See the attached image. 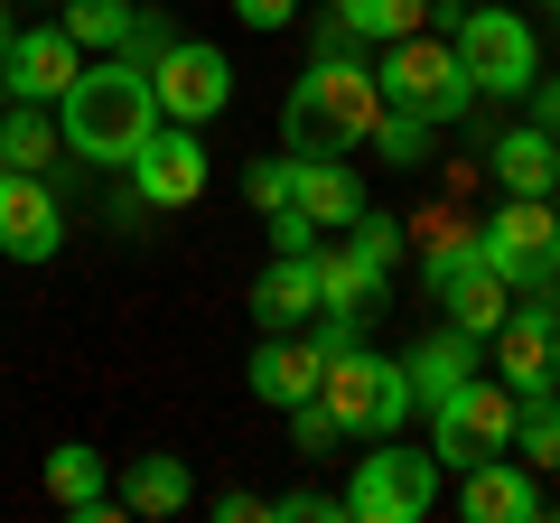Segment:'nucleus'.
<instances>
[{"label":"nucleus","instance_id":"nucleus-1","mask_svg":"<svg viewBox=\"0 0 560 523\" xmlns=\"http://www.w3.org/2000/svg\"><path fill=\"white\" fill-rule=\"evenodd\" d=\"M160 131V94H150V66L140 57H84L75 84L57 94V141L84 168H131V150Z\"/></svg>","mask_w":560,"mask_h":523},{"label":"nucleus","instance_id":"nucleus-2","mask_svg":"<svg viewBox=\"0 0 560 523\" xmlns=\"http://www.w3.org/2000/svg\"><path fill=\"white\" fill-rule=\"evenodd\" d=\"M374 113H383L374 57H364V66L308 57V75L290 84V103H280V141H290V160H346V150H364Z\"/></svg>","mask_w":560,"mask_h":523},{"label":"nucleus","instance_id":"nucleus-3","mask_svg":"<svg viewBox=\"0 0 560 523\" xmlns=\"http://www.w3.org/2000/svg\"><path fill=\"white\" fill-rule=\"evenodd\" d=\"M374 94H383V113H411V121H430V131H440V121H467L477 84H467V66H458V47H448V38L411 28V38H383Z\"/></svg>","mask_w":560,"mask_h":523},{"label":"nucleus","instance_id":"nucleus-4","mask_svg":"<svg viewBox=\"0 0 560 523\" xmlns=\"http://www.w3.org/2000/svg\"><path fill=\"white\" fill-rule=\"evenodd\" d=\"M318 403H327V421L346 430V440H393L401 421H411V374H401V356H374V346H346V356H327L318 364Z\"/></svg>","mask_w":560,"mask_h":523},{"label":"nucleus","instance_id":"nucleus-5","mask_svg":"<svg viewBox=\"0 0 560 523\" xmlns=\"http://www.w3.org/2000/svg\"><path fill=\"white\" fill-rule=\"evenodd\" d=\"M448 47H458L467 84L495 94V103H514V94H533V84H541V28L523 20V10H504V0L458 10V20H448Z\"/></svg>","mask_w":560,"mask_h":523},{"label":"nucleus","instance_id":"nucleus-6","mask_svg":"<svg viewBox=\"0 0 560 523\" xmlns=\"http://www.w3.org/2000/svg\"><path fill=\"white\" fill-rule=\"evenodd\" d=\"M440 477L448 467L430 449H401V430L393 440H364L355 477H346V523H420L440 504Z\"/></svg>","mask_w":560,"mask_h":523},{"label":"nucleus","instance_id":"nucleus-7","mask_svg":"<svg viewBox=\"0 0 560 523\" xmlns=\"http://www.w3.org/2000/svg\"><path fill=\"white\" fill-rule=\"evenodd\" d=\"M514 383H486V374H467L448 403H430V458L440 467H467V458H495V449H514Z\"/></svg>","mask_w":560,"mask_h":523},{"label":"nucleus","instance_id":"nucleus-8","mask_svg":"<svg viewBox=\"0 0 560 523\" xmlns=\"http://www.w3.org/2000/svg\"><path fill=\"white\" fill-rule=\"evenodd\" d=\"M477 253H486V271H495L504 290H551V271H560L551 197H504L495 224H477Z\"/></svg>","mask_w":560,"mask_h":523},{"label":"nucleus","instance_id":"nucleus-9","mask_svg":"<svg viewBox=\"0 0 560 523\" xmlns=\"http://www.w3.org/2000/svg\"><path fill=\"white\" fill-rule=\"evenodd\" d=\"M495 374L514 383V403L560 393V309H551V290H514V309L495 327Z\"/></svg>","mask_w":560,"mask_h":523},{"label":"nucleus","instance_id":"nucleus-10","mask_svg":"<svg viewBox=\"0 0 560 523\" xmlns=\"http://www.w3.org/2000/svg\"><path fill=\"white\" fill-rule=\"evenodd\" d=\"M150 94H160V121H215L224 103H234V66H224V47L206 38H178L168 57H150Z\"/></svg>","mask_w":560,"mask_h":523},{"label":"nucleus","instance_id":"nucleus-11","mask_svg":"<svg viewBox=\"0 0 560 523\" xmlns=\"http://www.w3.org/2000/svg\"><path fill=\"white\" fill-rule=\"evenodd\" d=\"M121 178H131L140 206H197V197H206V141L187 131V121H160V131L131 150Z\"/></svg>","mask_w":560,"mask_h":523},{"label":"nucleus","instance_id":"nucleus-12","mask_svg":"<svg viewBox=\"0 0 560 523\" xmlns=\"http://www.w3.org/2000/svg\"><path fill=\"white\" fill-rule=\"evenodd\" d=\"M0 253L10 262H57L66 253V206L38 168H10L0 178Z\"/></svg>","mask_w":560,"mask_h":523},{"label":"nucleus","instance_id":"nucleus-13","mask_svg":"<svg viewBox=\"0 0 560 523\" xmlns=\"http://www.w3.org/2000/svg\"><path fill=\"white\" fill-rule=\"evenodd\" d=\"M75 66H84V47L66 38V20L20 28V38L0 47V84H10V103H57L66 84H75Z\"/></svg>","mask_w":560,"mask_h":523},{"label":"nucleus","instance_id":"nucleus-14","mask_svg":"<svg viewBox=\"0 0 560 523\" xmlns=\"http://www.w3.org/2000/svg\"><path fill=\"white\" fill-rule=\"evenodd\" d=\"M458 514L467 523H541V477L523 458H467L458 467Z\"/></svg>","mask_w":560,"mask_h":523},{"label":"nucleus","instance_id":"nucleus-15","mask_svg":"<svg viewBox=\"0 0 560 523\" xmlns=\"http://www.w3.org/2000/svg\"><path fill=\"white\" fill-rule=\"evenodd\" d=\"M477 364H486V337H477V327H430V337L401 356V374H411V403L430 411V403H448Z\"/></svg>","mask_w":560,"mask_h":523},{"label":"nucleus","instance_id":"nucleus-16","mask_svg":"<svg viewBox=\"0 0 560 523\" xmlns=\"http://www.w3.org/2000/svg\"><path fill=\"white\" fill-rule=\"evenodd\" d=\"M290 206H300L318 234H346L374 197H364V178H355L346 160H290Z\"/></svg>","mask_w":560,"mask_h":523},{"label":"nucleus","instance_id":"nucleus-17","mask_svg":"<svg viewBox=\"0 0 560 523\" xmlns=\"http://www.w3.org/2000/svg\"><path fill=\"white\" fill-rule=\"evenodd\" d=\"M47 504H57V514H75V523L121 514V504H113V467H103L84 440H57V449H47Z\"/></svg>","mask_w":560,"mask_h":523},{"label":"nucleus","instance_id":"nucleus-18","mask_svg":"<svg viewBox=\"0 0 560 523\" xmlns=\"http://www.w3.org/2000/svg\"><path fill=\"white\" fill-rule=\"evenodd\" d=\"M253 318H261V337L308 327V318H318V262H308V253H271V271L253 281Z\"/></svg>","mask_w":560,"mask_h":523},{"label":"nucleus","instance_id":"nucleus-19","mask_svg":"<svg viewBox=\"0 0 560 523\" xmlns=\"http://www.w3.org/2000/svg\"><path fill=\"white\" fill-rule=\"evenodd\" d=\"M486 168L504 178V197H560V131L523 121V131H504V141L486 150Z\"/></svg>","mask_w":560,"mask_h":523},{"label":"nucleus","instance_id":"nucleus-20","mask_svg":"<svg viewBox=\"0 0 560 523\" xmlns=\"http://www.w3.org/2000/svg\"><path fill=\"white\" fill-rule=\"evenodd\" d=\"M308 262H318V309H346V318H364V309L383 300V281H393L355 234H346V243H318Z\"/></svg>","mask_w":560,"mask_h":523},{"label":"nucleus","instance_id":"nucleus-21","mask_svg":"<svg viewBox=\"0 0 560 523\" xmlns=\"http://www.w3.org/2000/svg\"><path fill=\"white\" fill-rule=\"evenodd\" d=\"M243 383H253V403L290 411V403H308V393H318V356H308V337H261L253 364H243Z\"/></svg>","mask_w":560,"mask_h":523},{"label":"nucleus","instance_id":"nucleus-22","mask_svg":"<svg viewBox=\"0 0 560 523\" xmlns=\"http://www.w3.org/2000/svg\"><path fill=\"white\" fill-rule=\"evenodd\" d=\"M113 504H121V514H187V504H197V477H187V458L150 449V458H131V467H121Z\"/></svg>","mask_w":560,"mask_h":523},{"label":"nucleus","instance_id":"nucleus-23","mask_svg":"<svg viewBox=\"0 0 560 523\" xmlns=\"http://www.w3.org/2000/svg\"><path fill=\"white\" fill-rule=\"evenodd\" d=\"M57 103H10V113H0V160L10 168H47L57 160Z\"/></svg>","mask_w":560,"mask_h":523},{"label":"nucleus","instance_id":"nucleus-24","mask_svg":"<svg viewBox=\"0 0 560 523\" xmlns=\"http://www.w3.org/2000/svg\"><path fill=\"white\" fill-rule=\"evenodd\" d=\"M337 20L355 28L364 47H383V38H411V28H430V0H337Z\"/></svg>","mask_w":560,"mask_h":523},{"label":"nucleus","instance_id":"nucleus-25","mask_svg":"<svg viewBox=\"0 0 560 523\" xmlns=\"http://www.w3.org/2000/svg\"><path fill=\"white\" fill-rule=\"evenodd\" d=\"M57 10H66V38H75L84 57H113V47H121V28H131V10H140V0H57Z\"/></svg>","mask_w":560,"mask_h":523},{"label":"nucleus","instance_id":"nucleus-26","mask_svg":"<svg viewBox=\"0 0 560 523\" xmlns=\"http://www.w3.org/2000/svg\"><path fill=\"white\" fill-rule=\"evenodd\" d=\"M514 458L541 467V477H560V393H541V403L514 411Z\"/></svg>","mask_w":560,"mask_h":523},{"label":"nucleus","instance_id":"nucleus-27","mask_svg":"<svg viewBox=\"0 0 560 523\" xmlns=\"http://www.w3.org/2000/svg\"><path fill=\"white\" fill-rule=\"evenodd\" d=\"M374 160H393V168H420L430 160V121H411V113H374Z\"/></svg>","mask_w":560,"mask_h":523},{"label":"nucleus","instance_id":"nucleus-28","mask_svg":"<svg viewBox=\"0 0 560 523\" xmlns=\"http://www.w3.org/2000/svg\"><path fill=\"white\" fill-rule=\"evenodd\" d=\"M261 514H271V523H337L346 496H327V486H290V496H271Z\"/></svg>","mask_w":560,"mask_h":523},{"label":"nucleus","instance_id":"nucleus-29","mask_svg":"<svg viewBox=\"0 0 560 523\" xmlns=\"http://www.w3.org/2000/svg\"><path fill=\"white\" fill-rule=\"evenodd\" d=\"M168 47H178V28H168L160 10H131V28H121V57L150 66V57H168Z\"/></svg>","mask_w":560,"mask_h":523},{"label":"nucleus","instance_id":"nucleus-30","mask_svg":"<svg viewBox=\"0 0 560 523\" xmlns=\"http://www.w3.org/2000/svg\"><path fill=\"white\" fill-rule=\"evenodd\" d=\"M290 440H300V449H308V458H318V449H337V440H346V430H337V421H327V403H318V393H308V403H290Z\"/></svg>","mask_w":560,"mask_h":523},{"label":"nucleus","instance_id":"nucleus-31","mask_svg":"<svg viewBox=\"0 0 560 523\" xmlns=\"http://www.w3.org/2000/svg\"><path fill=\"white\" fill-rule=\"evenodd\" d=\"M346 234H355V243H364V253H374V262H383V271H393V262H401V224H393V216H374V206H364V216H355V224H346Z\"/></svg>","mask_w":560,"mask_h":523},{"label":"nucleus","instance_id":"nucleus-32","mask_svg":"<svg viewBox=\"0 0 560 523\" xmlns=\"http://www.w3.org/2000/svg\"><path fill=\"white\" fill-rule=\"evenodd\" d=\"M243 197H253L261 216H280V206H290V160H261L253 178H243Z\"/></svg>","mask_w":560,"mask_h":523},{"label":"nucleus","instance_id":"nucleus-33","mask_svg":"<svg viewBox=\"0 0 560 523\" xmlns=\"http://www.w3.org/2000/svg\"><path fill=\"white\" fill-rule=\"evenodd\" d=\"M271 224V253H318V224L300 216V206H280V216H261Z\"/></svg>","mask_w":560,"mask_h":523},{"label":"nucleus","instance_id":"nucleus-34","mask_svg":"<svg viewBox=\"0 0 560 523\" xmlns=\"http://www.w3.org/2000/svg\"><path fill=\"white\" fill-rule=\"evenodd\" d=\"M206 514H215V523H271V514H261V496H243V486H224V496H206Z\"/></svg>","mask_w":560,"mask_h":523},{"label":"nucleus","instance_id":"nucleus-35","mask_svg":"<svg viewBox=\"0 0 560 523\" xmlns=\"http://www.w3.org/2000/svg\"><path fill=\"white\" fill-rule=\"evenodd\" d=\"M234 10H243V28H290L300 20V0H234Z\"/></svg>","mask_w":560,"mask_h":523},{"label":"nucleus","instance_id":"nucleus-36","mask_svg":"<svg viewBox=\"0 0 560 523\" xmlns=\"http://www.w3.org/2000/svg\"><path fill=\"white\" fill-rule=\"evenodd\" d=\"M533 103H541V131H560V75H541V84H533Z\"/></svg>","mask_w":560,"mask_h":523},{"label":"nucleus","instance_id":"nucleus-37","mask_svg":"<svg viewBox=\"0 0 560 523\" xmlns=\"http://www.w3.org/2000/svg\"><path fill=\"white\" fill-rule=\"evenodd\" d=\"M458 10H477V0H430V20H440V28H448V20H458Z\"/></svg>","mask_w":560,"mask_h":523},{"label":"nucleus","instance_id":"nucleus-38","mask_svg":"<svg viewBox=\"0 0 560 523\" xmlns=\"http://www.w3.org/2000/svg\"><path fill=\"white\" fill-rule=\"evenodd\" d=\"M10 38H20V20H10V10H0V47H10Z\"/></svg>","mask_w":560,"mask_h":523},{"label":"nucleus","instance_id":"nucleus-39","mask_svg":"<svg viewBox=\"0 0 560 523\" xmlns=\"http://www.w3.org/2000/svg\"><path fill=\"white\" fill-rule=\"evenodd\" d=\"M551 309H560V271H551Z\"/></svg>","mask_w":560,"mask_h":523},{"label":"nucleus","instance_id":"nucleus-40","mask_svg":"<svg viewBox=\"0 0 560 523\" xmlns=\"http://www.w3.org/2000/svg\"><path fill=\"white\" fill-rule=\"evenodd\" d=\"M0 113H10V84H0Z\"/></svg>","mask_w":560,"mask_h":523},{"label":"nucleus","instance_id":"nucleus-41","mask_svg":"<svg viewBox=\"0 0 560 523\" xmlns=\"http://www.w3.org/2000/svg\"><path fill=\"white\" fill-rule=\"evenodd\" d=\"M533 10H560V0H533Z\"/></svg>","mask_w":560,"mask_h":523},{"label":"nucleus","instance_id":"nucleus-42","mask_svg":"<svg viewBox=\"0 0 560 523\" xmlns=\"http://www.w3.org/2000/svg\"><path fill=\"white\" fill-rule=\"evenodd\" d=\"M0 178H10V160H0Z\"/></svg>","mask_w":560,"mask_h":523}]
</instances>
